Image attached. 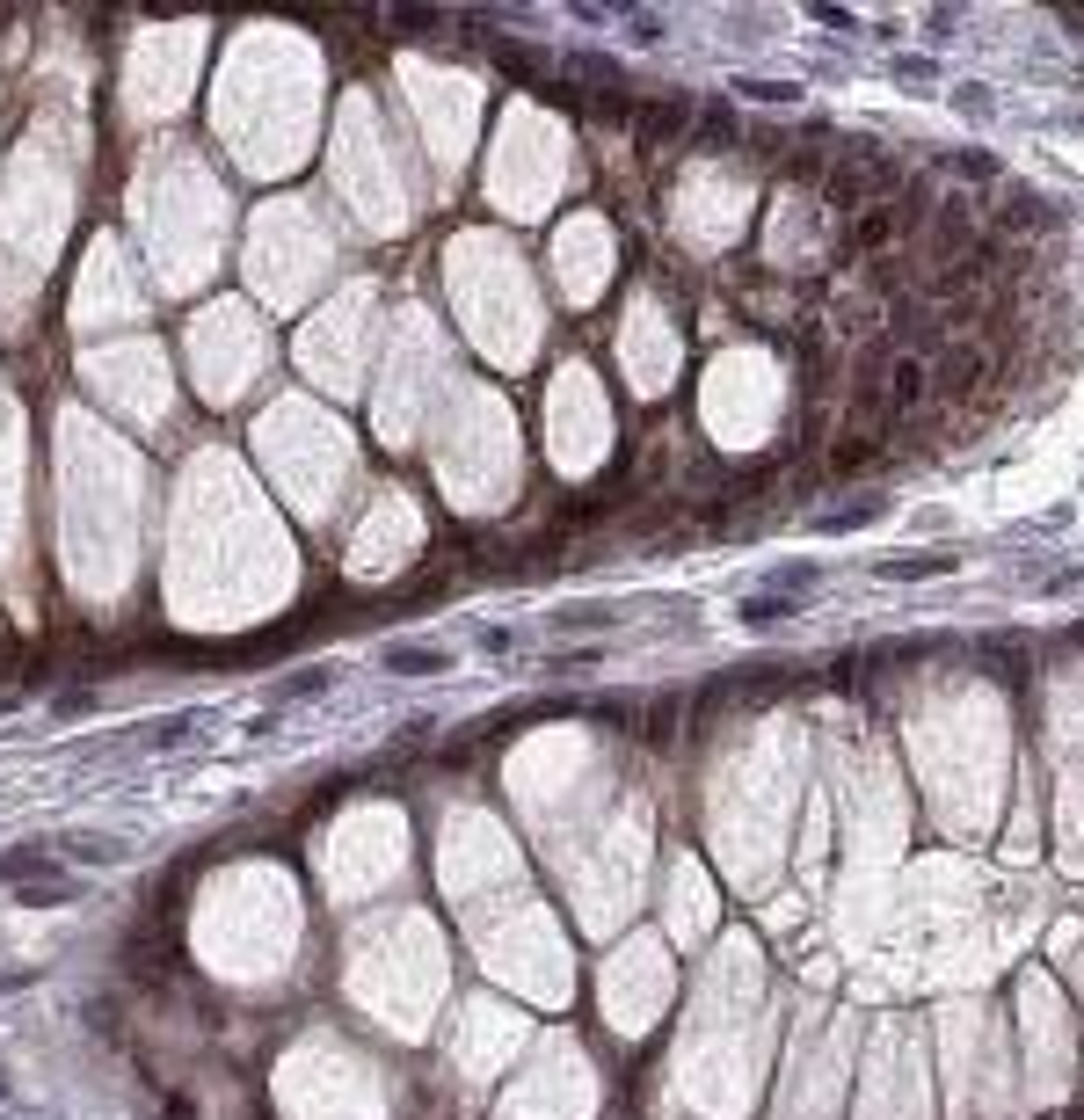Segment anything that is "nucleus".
Returning <instances> with one entry per match:
<instances>
[{"instance_id":"1","label":"nucleus","mask_w":1084,"mask_h":1120,"mask_svg":"<svg viewBox=\"0 0 1084 1120\" xmlns=\"http://www.w3.org/2000/svg\"><path fill=\"white\" fill-rule=\"evenodd\" d=\"M910 241V204H888V197H873L859 219H852V233H844V247L852 255H888V247Z\"/></svg>"},{"instance_id":"2","label":"nucleus","mask_w":1084,"mask_h":1120,"mask_svg":"<svg viewBox=\"0 0 1084 1120\" xmlns=\"http://www.w3.org/2000/svg\"><path fill=\"white\" fill-rule=\"evenodd\" d=\"M895 437H881V430H866V437H852V444H837L830 451V473L837 481H859V473H873L881 465V451H888Z\"/></svg>"},{"instance_id":"3","label":"nucleus","mask_w":1084,"mask_h":1120,"mask_svg":"<svg viewBox=\"0 0 1084 1120\" xmlns=\"http://www.w3.org/2000/svg\"><path fill=\"white\" fill-rule=\"evenodd\" d=\"M640 132H648V138H669V132H684V103H655V110L640 117Z\"/></svg>"},{"instance_id":"4","label":"nucleus","mask_w":1084,"mask_h":1120,"mask_svg":"<svg viewBox=\"0 0 1084 1120\" xmlns=\"http://www.w3.org/2000/svg\"><path fill=\"white\" fill-rule=\"evenodd\" d=\"M953 167H961V175H968V182H982V175H998V161H990V153H961V161H953Z\"/></svg>"}]
</instances>
